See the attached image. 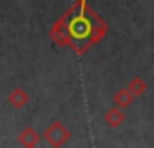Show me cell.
I'll list each match as a JSON object with an SVG mask.
<instances>
[{
	"mask_svg": "<svg viewBox=\"0 0 154 148\" xmlns=\"http://www.w3.org/2000/svg\"><path fill=\"white\" fill-rule=\"evenodd\" d=\"M134 98H136V96H134L129 89H122V90H118V92L114 94V103H116V107L125 108V107H129V105L132 103Z\"/></svg>",
	"mask_w": 154,
	"mask_h": 148,
	"instance_id": "6da1fadb",
	"label": "cell"
},
{
	"mask_svg": "<svg viewBox=\"0 0 154 148\" xmlns=\"http://www.w3.org/2000/svg\"><path fill=\"white\" fill-rule=\"evenodd\" d=\"M105 121H107L109 126H120L125 121V114L122 110H118V108H111L105 114Z\"/></svg>",
	"mask_w": 154,
	"mask_h": 148,
	"instance_id": "7a4b0ae2",
	"label": "cell"
},
{
	"mask_svg": "<svg viewBox=\"0 0 154 148\" xmlns=\"http://www.w3.org/2000/svg\"><path fill=\"white\" fill-rule=\"evenodd\" d=\"M127 89L134 94V96H143L145 90H147V81L143 78H132L129 83H127Z\"/></svg>",
	"mask_w": 154,
	"mask_h": 148,
	"instance_id": "3957f363",
	"label": "cell"
}]
</instances>
